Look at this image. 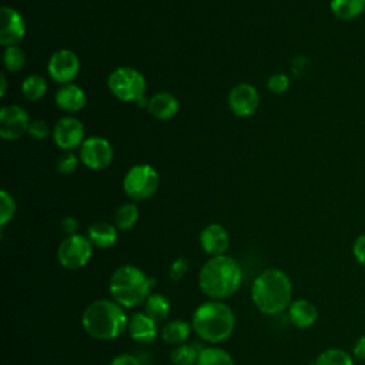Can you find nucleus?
Listing matches in <instances>:
<instances>
[{
  "instance_id": "cd10ccee",
  "label": "nucleus",
  "mask_w": 365,
  "mask_h": 365,
  "mask_svg": "<svg viewBox=\"0 0 365 365\" xmlns=\"http://www.w3.org/2000/svg\"><path fill=\"white\" fill-rule=\"evenodd\" d=\"M198 354H200V351H197V348L194 345L181 344V345L174 346V349L171 351L170 359H171L173 365H194V364H197Z\"/></svg>"
},
{
  "instance_id": "f257e3e1",
  "label": "nucleus",
  "mask_w": 365,
  "mask_h": 365,
  "mask_svg": "<svg viewBox=\"0 0 365 365\" xmlns=\"http://www.w3.org/2000/svg\"><path fill=\"white\" fill-rule=\"evenodd\" d=\"M242 282L240 264L228 255L211 257L198 272V285L205 297L224 301L237 292Z\"/></svg>"
},
{
  "instance_id": "6ab92c4d",
  "label": "nucleus",
  "mask_w": 365,
  "mask_h": 365,
  "mask_svg": "<svg viewBox=\"0 0 365 365\" xmlns=\"http://www.w3.org/2000/svg\"><path fill=\"white\" fill-rule=\"evenodd\" d=\"M147 108L155 118L168 120L177 114L180 103L171 93H157L148 100Z\"/></svg>"
},
{
  "instance_id": "9b49d317",
  "label": "nucleus",
  "mask_w": 365,
  "mask_h": 365,
  "mask_svg": "<svg viewBox=\"0 0 365 365\" xmlns=\"http://www.w3.org/2000/svg\"><path fill=\"white\" fill-rule=\"evenodd\" d=\"M29 114L17 104L4 106L0 111V135L4 140H17L29 131Z\"/></svg>"
},
{
  "instance_id": "58836bf2",
  "label": "nucleus",
  "mask_w": 365,
  "mask_h": 365,
  "mask_svg": "<svg viewBox=\"0 0 365 365\" xmlns=\"http://www.w3.org/2000/svg\"><path fill=\"white\" fill-rule=\"evenodd\" d=\"M0 78H1V96H4V93H6V87H7L6 76H4V74H1V76H0Z\"/></svg>"
},
{
  "instance_id": "f3484780",
  "label": "nucleus",
  "mask_w": 365,
  "mask_h": 365,
  "mask_svg": "<svg viewBox=\"0 0 365 365\" xmlns=\"http://www.w3.org/2000/svg\"><path fill=\"white\" fill-rule=\"evenodd\" d=\"M288 319L297 328H309L315 324L318 318V311L315 305L308 299H295L289 304Z\"/></svg>"
},
{
  "instance_id": "f704fd0d",
  "label": "nucleus",
  "mask_w": 365,
  "mask_h": 365,
  "mask_svg": "<svg viewBox=\"0 0 365 365\" xmlns=\"http://www.w3.org/2000/svg\"><path fill=\"white\" fill-rule=\"evenodd\" d=\"M352 254L362 267H365V232L359 234L352 244Z\"/></svg>"
},
{
  "instance_id": "4468645a",
  "label": "nucleus",
  "mask_w": 365,
  "mask_h": 365,
  "mask_svg": "<svg viewBox=\"0 0 365 365\" xmlns=\"http://www.w3.org/2000/svg\"><path fill=\"white\" fill-rule=\"evenodd\" d=\"M0 43L3 46H16L26 34V23L23 16L13 7L3 6L0 11Z\"/></svg>"
},
{
  "instance_id": "7c9ffc66",
  "label": "nucleus",
  "mask_w": 365,
  "mask_h": 365,
  "mask_svg": "<svg viewBox=\"0 0 365 365\" xmlns=\"http://www.w3.org/2000/svg\"><path fill=\"white\" fill-rule=\"evenodd\" d=\"M77 164L78 158L73 153H64L58 157L56 167L61 174H71L77 168Z\"/></svg>"
},
{
  "instance_id": "0eeeda50",
  "label": "nucleus",
  "mask_w": 365,
  "mask_h": 365,
  "mask_svg": "<svg viewBox=\"0 0 365 365\" xmlns=\"http://www.w3.org/2000/svg\"><path fill=\"white\" fill-rule=\"evenodd\" d=\"M160 184L157 170L150 164L133 165L123 181L124 192L134 201H141L151 197Z\"/></svg>"
},
{
  "instance_id": "b1692460",
  "label": "nucleus",
  "mask_w": 365,
  "mask_h": 365,
  "mask_svg": "<svg viewBox=\"0 0 365 365\" xmlns=\"http://www.w3.org/2000/svg\"><path fill=\"white\" fill-rule=\"evenodd\" d=\"M197 365H234V359L222 348L207 346L200 351Z\"/></svg>"
},
{
  "instance_id": "bb28decb",
  "label": "nucleus",
  "mask_w": 365,
  "mask_h": 365,
  "mask_svg": "<svg viewBox=\"0 0 365 365\" xmlns=\"http://www.w3.org/2000/svg\"><path fill=\"white\" fill-rule=\"evenodd\" d=\"M314 365H354V359L344 349L328 348L317 356Z\"/></svg>"
},
{
  "instance_id": "c9c22d12",
  "label": "nucleus",
  "mask_w": 365,
  "mask_h": 365,
  "mask_svg": "<svg viewBox=\"0 0 365 365\" xmlns=\"http://www.w3.org/2000/svg\"><path fill=\"white\" fill-rule=\"evenodd\" d=\"M110 365H141L140 359L131 354H120L113 358Z\"/></svg>"
},
{
  "instance_id": "393cba45",
  "label": "nucleus",
  "mask_w": 365,
  "mask_h": 365,
  "mask_svg": "<svg viewBox=\"0 0 365 365\" xmlns=\"http://www.w3.org/2000/svg\"><path fill=\"white\" fill-rule=\"evenodd\" d=\"M21 91L27 100H40L47 91V81L40 74H30L23 80Z\"/></svg>"
},
{
  "instance_id": "423d86ee",
  "label": "nucleus",
  "mask_w": 365,
  "mask_h": 365,
  "mask_svg": "<svg viewBox=\"0 0 365 365\" xmlns=\"http://www.w3.org/2000/svg\"><path fill=\"white\" fill-rule=\"evenodd\" d=\"M110 91L121 101H138L145 93L144 76L133 67L115 68L107 80Z\"/></svg>"
},
{
  "instance_id": "4c0bfd02",
  "label": "nucleus",
  "mask_w": 365,
  "mask_h": 365,
  "mask_svg": "<svg viewBox=\"0 0 365 365\" xmlns=\"http://www.w3.org/2000/svg\"><path fill=\"white\" fill-rule=\"evenodd\" d=\"M352 352H354V355H355L358 359L365 361V335L359 336V338L355 341L354 348H352Z\"/></svg>"
},
{
  "instance_id": "6e6552de",
  "label": "nucleus",
  "mask_w": 365,
  "mask_h": 365,
  "mask_svg": "<svg viewBox=\"0 0 365 365\" xmlns=\"http://www.w3.org/2000/svg\"><path fill=\"white\" fill-rule=\"evenodd\" d=\"M93 244L86 235H67L57 248V259L66 269H80L91 258Z\"/></svg>"
},
{
  "instance_id": "4be33fe9",
  "label": "nucleus",
  "mask_w": 365,
  "mask_h": 365,
  "mask_svg": "<svg viewBox=\"0 0 365 365\" xmlns=\"http://www.w3.org/2000/svg\"><path fill=\"white\" fill-rule=\"evenodd\" d=\"M329 7L338 20L349 21L365 11V0H331Z\"/></svg>"
},
{
  "instance_id": "2eb2a0df",
  "label": "nucleus",
  "mask_w": 365,
  "mask_h": 365,
  "mask_svg": "<svg viewBox=\"0 0 365 365\" xmlns=\"http://www.w3.org/2000/svg\"><path fill=\"white\" fill-rule=\"evenodd\" d=\"M200 244L204 252L211 257L224 255L230 245L228 231L221 224H210L200 234Z\"/></svg>"
},
{
  "instance_id": "5701e85b",
  "label": "nucleus",
  "mask_w": 365,
  "mask_h": 365,
  "mask_svg": "<svg viewBox=\"0 0 365 365\" xmlns=\"http://www.w3.org/2000/svg\"><path fill=\"white\" fill-rule=\"evenodd\" d=\"M170 311L171 304L163 294H150L144 302V312L157 322L167 319Z\"/></svg>"
},
{
  "instance_id": "a211bd4d",
  "label": "nucleus",
  "mask_w": 365,
  "mask_h": 365,
  "mask_svg": "<svg viewBox=\"0 0 365 365\" xmlns=\"http://www.w3.org/2000/svg\"><path fill=\"white\" fill-rule=\"evenodd\" d=\"M56 104L64 111L76 113L86 106V94L76 84H63L56 93Z\"/></svg>"
},
{
  "instance_id": "473e14b6",
  "label": "nucleus",
  "mask_w": 365,
  "mask_h": 365,
  "mask_svg": "<svg viewBox=\"0 0 365 365\" xmlns=\"http://www.w3.org/2000/svg\"><path fill=\"white\" fill-rule=\"evenodd\" d=\"M188 271V261L182 257L177 258L173 261L171 267H170V278L173 281H180Z\"/></svg>"
},
{
  "instance_id": "1a4fd4ad",
  "label": "nucleus",
  "mask_w": 365,
  "mask_h": 365,
  "mask_svg": "<svg viewBox=\"0 0 365 365\" xmlns=\"http://www.w3.org/2000/svg\"><path fill=\"white\" fill-rule=\"evenodd\" d=\"M113 157V147L110 141L103 137H90L81 144L80 158L87 168L103 170L111 164Z\"/></svg>"
},
{
  "instance_id": "ddd939ff",
  "label": "nucleus",
  "mask_w": 365,
  "mask_h": 365,
  "mask_svg": "<svg viewBox=\"0 0 365 365\" xmlns=\"http://www.w3.org/2000/svg\"><path fill=\"white\" fill-rule=\"evenodd\" d=\"M259 103L258 91L254 86L241 83L232 87L228 96L231 111L238 117H248L255 113Z\"/></svg>"
},
{
  "instance_id": "39448f33",
  "label": "nucleus",
  "mask_w": 365,
  "mask_h": 365,
  "mask_svg": "<svg viewBox=\"0 0 365 365\" xmlns=\"http://www.w3.org/2000/svg\"><path fill=\"white\" fill-rule=\"evenodd\" d=\"M154 279L147 277L138 267L125 264L114 269L108 288L113 299L124 308H133L145 302L151 294Z\"/></svg>"
},
{
  "instance_id": "412c9836",
  "label": "nucleus",
  "mask_w": 365,
  "mask_h": 365,
  "mask_svg": "<svg viewBox=\"0 0 365 365\" xmlns=\"http://www.w3.org/2000/svg\"><path fill=\"white\" fill-rule=\"evenodd\" d=\"M192 327L191 324L182 321V319H173V321H168L163 329H161V338L165 344L168 345H181V344H185V341L188 339L190 336V332H191Z\"/></svg>"
},
{
  "instance_id": "dca6fc26",
  "label": "nucleus",
  "mask_w": 365,
  "mask_h": 365,
  "mask_svg": "<svg viewBox=\"0 0 365 365\" xmlns=\"http://www.w3.org/2000/svg\"><path fill=\"white\" fill-rule=\"evenodd\" d=\"M127 331L131 339L135 342L150 344L157 336V321H154L145 312H135L128 319Z\"/></svg>"
},
{
  "instance_id": "20e7f679",
  "label": "nucleus",
  "mask_w": 365,
  "mask_h": 365,
  "mask_svg": "<svg viewBox=\"0 0 365 365\" xmlns=\"http://www.w3.org/2000/svg\"><path fill=\"white\" fill-rule=\"evenodd\" d=\"M191 327L202 341L218 344L234 332L235 315L225 302L210 299L194 311Z\"/></svg>"
},
{
  "instance_id": "f8f14e48",
  "label": "nucleus",
  "mask_w": 365,
  "mask_h": 365,
  "mask_svg": "<svg viewBox=\"0 0 365 365\" xmlns=\"http://www.w3.org/2000/svg\"><path fill=\"white\" fill-rule=\"evenodd\" d=\"M53 138L60 148L73 150L84 143V127L74 117H63L53 128Z\"/></svg>"
},
{
  "instance_id": "7ed1b4c3",
  "label": "nucleus",
  "mask_w": 365,
  "mask_h": 365,
  "mask_svg": "<svg viewBox=\"0 0 365 365\" xmlns=\"http://www.w3.org/2000/svg\"><path fill=\"white\" fill-rule=\"evenodd\" d=\"M128 318L124 307L114 299H96L86 307L81 315L84 331L94 339L111 341L127 328Z\"/></svg>"
},
{
  "instance_id": "c756f323",
  "label": "nucleus",
  "mask_w": 365,
  "mask_h": 365,
  "mask_svg": "<svg viewBox=\"0 0 365 365\" xmlns=\"http://www.w3.org/2000/svg\"><path fill=\"white\" fill-rule=\"evenodd\" d=\"M16 212V202L7 191L0 192V225H6Z\"/></svg>"
},
{
  "instance_id": "a878e982",
  "label": "nucleus",
  "mask_w": 365,
  "mask_h": 365,
  "mask_svg": "<svg viewBox=\"0 0 365 365\" xmlns=\"http://www.w3.org/2000/svg\"><path fill=\"white\" fill-rule=\"evenodd\" d=\"M138 220V207L134 202L123 204L117 208L114 214V224L118 230H130L135 225Z\"/></svg>"
},
{
  "instance_id": "f03ea898",
  "label": "nucleus",
  "mask_w": 365,
  "mask_h": 365,
  "mask_svg": "<svg viewBox=\"0 0 365 365\" xmlns=\"http://www.w3.org/2000/svg\"><path fill=\"white\" fill-rule=\"evenodd\" d=\"M292 297L289 277L279 268H268L258 274L251 285L254 305L267 315H277L288 309Z\"/></svg>"
},
{
  "instance_id": "72a5a7b5",
  "label": "nucleus",
  "mask_w": 365,
  "mask_h": 365,
  "mask_svg": "<svg viewBox=\"0 0 365 365\" xmlns=\"http://www.w3.org/2000/svg\"><path fill=\"white\" fill-rule=\"evenodd\" d=\"M27 133H29L30 137H33V138L43 140V138H46V137L48 135L50 130H48V125H47L46 121H43V120H34V121L30 123Z\"/></svg>"
},
{
  "instance_id": "aec40b11",
  "label": "nucleus",
  "mask_w": 365,
  "mask_h": 365,
  "mask_svg": "<svg viewBox=\"0 0 365 365\" xmlns=\"http://www.w3.org/2000/svg\"><path fill=\"white\" fill-rule=\"evenodd\" d=\"M117 235V227L104 221L94 222L87 230V238L93 245L98 248H110L114 245Z\"/></svg>"
},
{
  "instance_id": "e433bc0d",
  "label": "nucleus",
  "mask_w": 365,
  "mask_h": 365,
  "mask_svg": "<svg viewBox=\"0 0 365 365\" xmlns=\"http://www.w3.org/2000/svg\"><path fill=\"white\" fill-rule=\"evenodd\" d=\"M77 220L74 217H66L63 221H61V227H63V231L67 234V235H73V234H77L76 230H77Z\"/></svg>"
},
{
  "instance_id": "c85d7f7f",
  "label": "nucleus",
  "mask_w": 365,
  "mask_h": 365,
  "mask_svg": "<svg viewBox=\"0 0 365 365\" xmlns=\"http://www.w3.org/2000/svg\"><path fill=\"white\" fill-rule=\"evenodd\" d=\"M3 63L9 71H19L24 67L26 56L19 46H7L3 53Z\"/></svg>"
},
{
  "instance_id": "2f4dec72",
  "label": "nucleus",
  "mask_w": 365,
  "mask_h": 365,
  "mask_svg": "<svg viewBox=\"0 0 365 365\" xmlns=\"http://www.w3.org/2000/svg\"><path fill=\"white\" fill-rule=\"evenodd\" d=\"M288 87H289V78H288V76H285L284 73L272 74V76L268 78V88H269L272 93L281 94V93L287 91Z\"/></svg>"
},
{
  "instance_id": "9d476101",
  "label": "nucleus",
  "mask_w": 365,
  "mask_h": 365,
  "mask_svg": "<svg viewBox=\"0 0 365 365\" xmlns=\"http://www.w3.org/2000/svg\"><path fill=\"white\" fill-rule=\"evenodd\" d=\"M47 70L54 81L68 84L77 77L80 71V60L74 51L68 48H61L51 54Z\"/></svg>"
}]
</instances>
